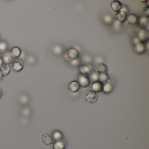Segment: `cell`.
I'll return each instance as SVG.
<instances>
[{"instance_id": "1", "label": "cell", "mask_w": 149, "mask_h": 149, "mask_svg": "<svg viewBox=\"0 0 149 149\" xmlns=\"http://www.w3.org/2000/svg\"><path fill=\"white\" fill-rule=\"evenodd\" d=\"M79 55V53L77 49L74 48H69L65 52V57L67 60L71 62L78 58Z\"/></svg>"}, {"instance_id": "2", "label": "cell", "mask_w": 149, "mask_h": 149, "mask_svg": "<svg viewBox=\"0 0 149 149\" xmlns=\"http://www.w3.org/2000/svg\"><path fill=\"white\" fill-rule=\"evenodd\" d=\"M83 97L84 100L89 103H95L98 101V94L92 90H88L85 91Z\"/></svg>"}, {"instance_id": "3", "label": "cell", "mask_w": 149, "mask_h": 149, "mask_svg": "<svg viewBox=\"0 0 149 149\" xmlns=\"http://www.w3.org/2000/svg\"><path fill=\"white\" fill-rule=\"evenodd\" d=\"M1 57L2 58L4 64L9 65L12 62L13 60V57L10 51L6 49L4 51L1 52Z\"/></svg>"}, {"instance_id": "4", "label": "cell", "mask_w": 149, "mask_h": 149, "mask_svg": "<svg viewBox=\"0 0 149 149\" xmlns=\"http://www.w3.org/2000/svg\"><path fill=\"white\" fill-rule=\"evenodd\" d=\"M41 141L42 144L46 146H51L54 143L52 136L49 133H45L41 136Z\"/></svg>"}, {"instance_id": "5", "label": "cell", "mask_w": 149, "mask_h": 149, "mask_svg": "<svg viewBox=\"0 0 149 149\" xmlns=\"http://www.w3.org/2000/svg\"><path fill=\"white\" fill-rule=\"evenodd\" d=\"M24 67V63L23 60L21 59H17L15 60L12 65L11 69L14 72H19L22 71Z\"/></svg>"}, {"instance_id": "6", "label": "cell", "mask_w": 149, "mask_h": 149, "mask_svg": "<svg viewBox=\"0 0 149 149\" xmlns=\"http://www.w3.org/2000/svg\"><path fill=\"white\" fill-rule=\"evenodd\" d=\"M78 83L80 87L83 88H88L90 84V81L87 76L80 75L79 76Z\"/></svg>"}, {"instance_id": "7", "label": "cell", "mask_w": 149, "mask_h": 149, "mask_svg": "<svg viewBox=\"0 0 149 149\" xmlns=\"http://www.w3.org/2000/svg\"><path fill=\"white\" fill-rule=\"evenodd\" d=\"M133 49L136 54H142L146 51V47L144 43L142 42H139L135 44Z\"/></svg>"}, {"instance_id": "8", "label": "cell", "mask_w": 149, "mask_h": 149, "mask_svg": "<svg viewBox=\"0 0 149 149\" xmlns=\"http://www.w3.org/2000/svg\"><path fill=\"white\" fill-rule=\"evenodd\" d=\"M104 84L99 80L94 81L91 85L92 91L97 93L102 92Z\"/></svg>"}, {"instance_id": "9", "label": "cell", "mask_w": 149, "mask_h": 149, "mask_svg": "<svg viewBox=\"0 0 149 149\" xmlns=\"http://www.w3.org/2000/svg\"><path fill=\"white\" fill-rule=\"evenodd\" d=\"M80 85L78 82L76 80L71 81L68 85V89L72 93H76L79 90Z\"/></svg>"}, {"instance_id": "10", "label": "cell", "mask_w": 149, "mask_h": 149, "mask_svg": "<svg viewBox=\"0 0 149 149\" xmlns=\"http://www.w3.org/2000/svg\"><path fill=\"white\" fill-rule=\"evenodd\" d=\"M138 38L140 42H144L146 41L148 39L149 37V34L148 32L145 29H140L138 33Z\"/></svg>"}, {"instance_id": "11", "label": "cell", "mask_w": 149, "mask_h": 149, "mask_svg": "<svg viewBox=\"0 0 149 149\" xmlns=\"http://www.w3.org/2000/svg\"><path fill=\"white\" fill-rule=\"evenodd\" d=\"M139 18L136 15L132 13L128 15L126 19V22L128 24L131 25H134L138 23Z\"/></svg>"}, {"instance_id": "12", "label": "cell", "mask_w": 149, "mask_h": 149, "mask_svg": "<svg viewBox=\"0 0 149 149\" xmlns=\"http://www.w3.org/2000/svg\"><path fill=\"white\" fill-rule=\"evenodd\" d=\"M122 7V4L118 1H114L110 3V8L114 12H119L121 10Z\"/></svg>"}, {"instance_id": "13", "label": "cell", "mask_w": 149, "mask_h": 149, "mask_svg": "<svg viewBox=\"0 0 149 149\" xmlns=\"http://www.w3.org/2000/svg\"><path fill=\"white\" fill-rule=\"evenodd\" d=\"M11 70V68L9 65L3 64L2 67L0 68V72L3 77H6L9 75Z\"/></svg>"}, {"instance_id": "14", "label": "cell", "mask_w": 149, "mask_h": 149, "mask_svg": "<svg viewBox=\"0 0 149 149\" xmlns=\"http://www.w3.org/2000/svg\"><path fill=\"white\" fill-rule=\"evenodd\" d=\"M97 72L99 74H108V68L107 66L103 63H99L96 67Z\"/></svg>"}, {"instance_id": "15", "label": "cell", "mask_w": 149, "mask_h": 149, "mask_svg": "<svg viewBox=\"0 0 149 149\" xmlns=\"http://www.w3.org/2000/svg\"><path fill=\"white\" fill-rule=\"evenodd\" d=\"M78 70L81 75L87 76L88 75L90 74L91 72L90 68L88 66L85 65H82L80 66Z\"/></svg>"}, {"instance_id": "16", "label": "cell", "mask_w": 149, "mask_h": 149, "mask_svg": "<svg viewBox=\"0 0 149 149\" xmlns=\"http://www.w3.org/2000/svg\"><path fill=\"white\" fill-rule=\"evenodd\" d=\"M10 52L13 58H19L22 54L21 49L19 47H14L11 48Z\"/></svg>"}, {"instance_id": "17", "label": "cell", "mask_w": 149, "mask_h": 149, "mask_svg": "<svg viewBox=\"0 0 149 149\" xmlns=\"http://www.w3.org/2000/svg\"><path fill=\"white\" fill-rule=\"evenodd\" d=\"M127 16L128 14L126 12L120 11L117 14L116 18L118 22L120 23H124L126 21Z\"/></svg>"}, {"instance_id": "18", "label": "cell", "mask_w": 149, "mask_h": 149, "mask_svg": "<svg viewBox=\"0 0 149 149\" xmlns=\"http://www.w3.org/2000/svg\"><path fill=\"white\" fill-rule=\"evenodd\" d=\"M113 86L110 82H106L104 84L103 92L105 94H109L112 92L113 90Z\"/></svg>"}, {"instance_id": "19", "label": "cell", "mask_w": 149, "mask_h": 149, "mask_svg": "<svg viewBox=\"0 0 149 149\" xmlns=\"http://www.w3.org/2000/svg\"><path fill=\"white\" fill-rule=\"evenodd\" d=\"M65 145L62 141H57L53 143V149H65Z\"/></svg>"}, {"instance_id": "20", "label": "cell", "mask_w": 149, "mask_h": 149, "mask_svg": "<svg viewBox=\"0 0 149 149\" xmlns=\"http://www.w3.org/2000/svg\"><path fill=\"white\" fill-rule=\"evenodd\" d=\"M52 137L54 140L55 141H57L61 140L62 139L63 136L61 132L57 130L54 131L53 133Z\"/></svg>"}, {"instance_id": "21", "label": "cell", "mask_w": 149, "mask_h": 149, "mask_svg": "<svg viewBox=\"0 0 149 149\" xmlns=\"http://www.w3.org/2000/svg\"><path fill=\"white\" fill-rule=\"evenodd\" d=\"M108 74H99L98 75V79L99 81L102 82V83H106V82L108 80Z\"/></svg>"}, {"instance_id": "22", "label": "cell", "mask_w": 149, "mask_h": 149, "mask_svg": "<svg viewBox=\"0 0 149 149\" xmlns=\"http://www.w3.org/2000/svg\"><path fill=\"white\" fill-rule=\"evenodd\" d=\"M138 22L141 26H146V25L148 24V19H147V18L144 17V16H141V17L139 18Z\"/></svg>"}, {"instance_id": "23", "label": "cell", "mask_w": 149, "mask_h": 149, "mask_svg": "<svg viewBox=\"0 0 149 149\" xmlns=\"http://www.w3.org/2000/svg\"><path fill=\"white\" fill-rule=\"evenodd\" d=\"M8 46L6 43L4 42H0V51L3 52L7 49Z\"/></svg>"}, {"instance_id": "24", "label": "cell", "mask_w": 149, "mask_h": 149, "mask_svg": "<svg viewBox=\"0 0 149 149\" xmlns=\"http://www.w3.org/2000/svg\"><path fill=\"white\" fill-rule=\"evenodd\" d=\"M149 6L146 7L145 8H144L143 10L142 11V13H143V16L146 18H148L149 17Z\"/></svg>"}, {"instance_id": "25", "label": "cell", "mask_w": 149, "mask_h": 149, "mask_svg": "<svg viewBox=\"0 0 149 149\" xmlns=\"http://www.w3.org/2000/svg\"><path fill=\"white\" fill-rule=\"evenodd\" d=\"M91 78L92 80H95V81H97V80L98 79V75L96 73L93 74L91 76Z\"/></svg>"}, {"instance_id": "26", "label": "cell", "mask_w": 149, "mask_h": 149, "mask_svg": "<svg viewBox=\"0 0 149 149\" xmlns=\"http://www.w3.org/2000/svg\"><path fill=\"white\" fill-rule=\"evenodd\" d=\"M79 62L80 61H79V59L77 58V59H75V60L72 61V62H71V63L73 64V65H78L79 63Z\"/></svg>"}, {"instance_id": "27", "label": "cell", "mask_w": 149, "mask_h": 149, "mask_svg": "<svg viewBox=\"0 0 149 149\" xmlns=\"http://www.w3.org/2000/svg\"><path fill=\"white\" fill-rule=\"evenodd\" d=\"M3 61H2V58H1V57L0 56V68L2 67V66L3 65Z\"/></svg>"}, {"instance_id": "28", "label": "cell", "mask_w": 149, "mask_h": 149, "mask_svg": "<svg viewBox=\"0 0 149 149\" xmlns=\"http://www.w3.org/2000/svg\"><path fill=\"white\" fill-rule=\"evenodd\" d=\"M2 95V91L1 89H0V98H1Z\"/></svg>"}, {"instance_id": "29", "label": "cell", "mask_w": 149, "mask_h": 149, "mask_svg": "<svg viewBox=\"0 0 149 149\" xmlns=\"http://www.w3.org/2000/svg\"><path fill=\"white\" fill-rule=\"evenodd\" d=\"M140 2H142V3H146V2L148 1H139Z\"/></svg>"}, {"instance_id": "30", "label": "cell", "mask_w": 149, "mask_h": 149, "mask_svg": "<svg viewBox=\"0 0 149 149\" xmlns=\"http://www.w3.org/2000/svg\"><path fill=\"white\" fill-rule=\"evenodd\" d=\"M2 78H3V76H2V75H1V72H0V80Z\"/></svg>"}]
</instances>
